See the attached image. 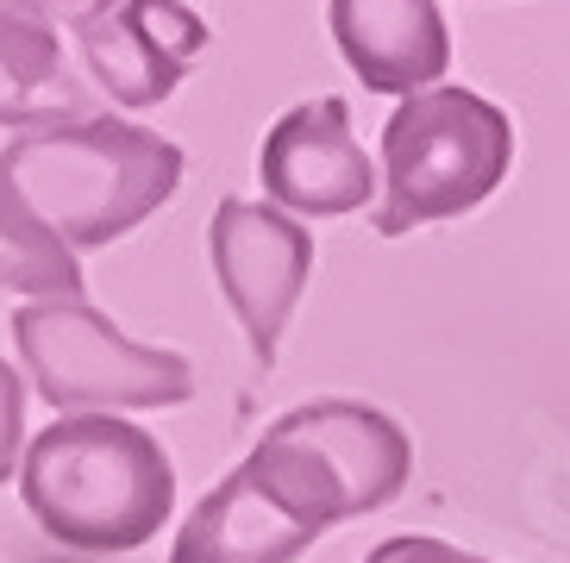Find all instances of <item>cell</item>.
Instances as JSON below:
<instances>
[{
    "label": "cell",
    "instance_id": "12",
    "mask_svg": "<svg viewBox=\"0 0 570 563\" xmlns=\"http://www.w3.org/2000/svg\"><path fill=\"white\" fill-rule=\"evenodd\" d=\"M19 451H26V382L0 357V482H13Z\"/></svg>",
    "mask_w": 570,
    "mask_h": 563
},
{
    "label": "cell",
    "instance_id": "1",
    "mask_svg": "<svg viewBox=\"0 0 570 563\" xmlns=\"http://www.w3.org/2000/svg\"><path fill=\"white\" fill-rule=\"evenodd\" d=\"M183 145L114 113L32 126L0 145V182L69 250H101L138 233L183 188Z\"/></svg>",
    "mask_w": 570,
    "mask_h": 563
},
{
    "label": "cell",
    "instance_id": "8",
    "mask_svg": "<svg viewBox=\"0 0 570 563\" xmlns=\"http://www.w3.org/2000/svg\"><path fill=\"white\" fill-rule=\"evenodd\" d=\"M207 45H214L207 19L183 0H119L114 13L76 32L88 82L126 113L164 107Z\"/></svg>",
    "mask_w": 570,
    "mask_h": 563
},
{
    "label": "cell",
    "instance_id": "10",
    "mask_svg": "<svg viewBox=\"0 0 570 563\" xmlns=\"http://www.w3.org/2000/svg\"><path fill=\"white\" fill-rule=\"evenodd\" d=\"M320 532L302 514H288L252 470L238 464L233 476L195 501L183 520L169 563H295Z\"/></svg>",
    "mask_w": 570,
    "mask_h": 563
},
{
    "label": "cell",
    "instance_id": "11",
    "mask_svg": "<svg viewBox=\"0 0 570 563\" xmlns=\"http://www.w3.org/2000/svg\"><path fill=\"white\" fill-rule=\"evenodd\" d=\"M0 288H13V295H26V300H76L82 295V264H76V250L57 245V238L13 200L7 182H0Z\"/></svg>",
    "mask_w": 570,
    "mask_h": 563
},
{
    "label": "cell",
    "instance_id": "5",
    "mask_svg": "<svg viewBox=\"0 0 570 563\" xmlns=\"http://www.w3.org/2000/svg\"><path fill=\"white\" fill-rule=\"evenodd\" d=\"M13 345L38 401H51L57 414H145L195 395V364L183 350L126 338L82 295L26 300L13 314Z\"/></svg>",
    "mask_w": 570,
    "mask_h": 563
},
{
    "label": "cell",
    "instance_id": "3",
    "mask_svg": "<svg viewBox=\"0 0 570 563\" xmlns=\"http://www.w3.org/2000/svg\"><path fill=\"white\" fill-rule=\"evenodd\" d=\"M508 169H514V119L495 100L452 82L402 95V107L383 126L376 233L402 238L414 226L470 214L508 182Z\"/></svg>",
    "mask_w": 570,
    "mask_h": 563
},
{
    "label": "cell",
    "instance_id": "2",
    "mask_svg": "<svg viewBox=\"0 0 570 563\" xmlns=\"http://www.w3.org/2000/svg\"><path fill=\"white\" fill-rule=\"evenodd\" d=\"M19 501L45 539L88 557L151 545L176 514V464L119 414H57L19 451Z\"/></svg>",
    "mask_w": 570,
    "mask_h": 563
},
{
    "label": "cell",
    "instance_id": "7",
    "mask_svg": "<svg viewBox=\"0 0 570 563\" xmlns=\"http://www.w3.org/2000/svg\"><path fill=\"white\" fill-rule=\"evenodd\" d=\"M269 207L288 219H345L376 200V164L352 132V107L338 95H320L288 107L257 145Z\"/></svg>",
    "mask_w": 570,
    "mask_h": 563
},
{
    "label": "cell",
    "instance_id": "6",
    "mask_svg": "<svg viewBox=\"0 0 570 563\" xmlns=\"http://www.w3.org/2000/svg\"><path fill=\"white\" fill-rule=\"evenodd\" d=\"M207 264H214V282L233 319L245 326L257 369H269L283 350L288 319L307 295V276H314V233L269 200L226 195L207 219Z\"/></svg>",
    "mask_w": 570,
    "mask_h": 563
},
{
    "label": "cell",
    "instance_id": "14",
    "mask_svg": "<svg viewBox=\"0 0 570 563\" xmlns=\"http://www.w3.org/2000/svg\"><path fill=\"white\" fill-rule=\"evenodd\" d=\"M364 563H489L464 545H445V539H426V532H402V539H383Z\"/></svg>",
    "mask_w": 570,
    "mask_h": 563
},
{
    "label": "cell",
    "instance_id": "9",
    "mask_svg": "<svg viewBox=\"0 0 570 563\" xmlns=\"http://www.w3.org/2000/svg\"><path fill=\"white\" fill-rule=\"evenodd\" d=\"M326 26L370 95H420L452 69L439 0H326Z\"/></svg>",
    "mask_w": 570,
    "mask_h": 563
},
{
    "label": "cell",
    "instance_id": "4",
    "mask_svg": "<svg viewBox=\"0 0 570 563\" xmlns=\"http://www.w3.org/2000/svg\"><path fill=\"white\" fill-rule=\"evenodd\" d=\"M257 482L314 532L383 514L414 476V438L370 401L288 407L245 457Z\"/></svg>",
    "mask_w": 570,
    "mask_h": 563
},
{
    "label": "cell",
    "instance_id": "13",
    "mask_svg": "<svg viewBox=\"0 0 570 563\" xmlns=\"http://www.w3.org/2000/svg\"><path fill=\"white\" fill-rule=\"evenodd\" d=\"M119 0H0V13H19V19H38V26H69V32H82L95 26L101 13H114Z\"/></svg>",
    "mask_w": 570,
    "mask_h": 563
}]
</instances>
